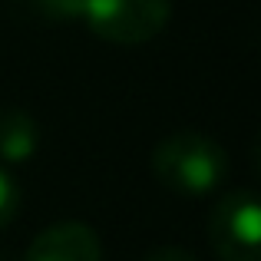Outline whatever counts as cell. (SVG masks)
I'll return each mask as SVG.
<instances>
[{"mask_svg": "<svg viewBox=\"0 0 261 261\" xmlns=\"http://www.w3.org/2000/svg\"><path fill=\"white\" fill-rule=\"evenodd\" d=\"M152 172L166 189L182 195H205L228 175V152L202 133H175L152 152Z\"/></svg>", "mask_w": 261, "mask_h": 261, "instance_id": "cell-1", "label": "cell"}, {"mask_svg": "<svg viewBox=\"0 0 261 261\" xmlns=\"http://www.w3.org/2000/svg\"><path fill=\"white\" fill-rule=\"evenodd\" d=\"M20 198H23V192H20L17 178L7 169H0V228L13 222V215L20 212Z\"/></svg>", "mask_w": 261, "mask_h": 261, "instance_id": "cell-7", "label": "cell"}, {"mask_svg": "<svg viewBox=\"0 0 261 261\" xmlns=\"http://www.w3.org/2000/svg\"><path fill=\"white\" fill-rule=\"evenodd\" d=\"M23 261H102V245L86 222H60L33 238Z\"/></svg>", "mask_w": 261, "mask_h": 261, "instance_id": "cell-4", "label": "cell"}, {"mask_svg": "<svg viewBox=\"0 0 261 261\" xmlns=\"http://www.w3.org/2000/svg\"><path fill=\"white\" fill-rule=\"evenodd\" d=\"M172 17L169 0H86L83 20L96 37L116 46H139L155 40Z\"/></svg>", "mask_w": 261, "mask_h": 261, "instance_id": "cell-2", "label": "cell"}, {"mask_svg": "<svg viewBox=\"0 0 261 261\" xmlns=\"http://www.w3.org/2000/svg\"><path fill=\"white\" fill-rule=\"evenodd\" d=\"M142 261H198L189 248H178V245H162V248H152Z\"/></svg>", "mask_w": 261, "mask_h": 261, "instance_id": "cell-8", "label": "cell"}, {"mask_svg": "<svg viewBox=\"0 0 261 261\" xmlns=\"http://www.w3.org/2000/svg\"><path fill=\"white\" fill-rule=\"evenodd\" d=\"M208 245L218 261H261V202L255 192L235 189L208 215Z\"/></svg>", "mask_w": 261, "mask_h": 261, "instance_id": "cell-3", "label": "cell"}, {"mask_svg": "<svg viewBox=\"0 0 261 261\" xmlns=\"http://www.w3.org/2000/svg\"><path fill=\"white\" fill-rule=\"evenodd\" d=\"M40 149V126L23 109H4L0 113V159L27 162Z\"/></svg>", "mask_w": 261, "mask_h": 261, "instance_id": "cell-5", "label": "cell"}, {"mask_svg": "<svg viewBox=\"0 0 261 261\" xmlns=\"http://www.w3.org/2000/svg\"><path fill=\"white\" fill-rule=\"evenodd\" d=\"M27 4L40 20H50V23H70L86 10V0H27Z\"/></svg>", "mask_w": 261, "mask_h": 261, "instance_id": "cell-6", "label": "cell"}]
</instances>
